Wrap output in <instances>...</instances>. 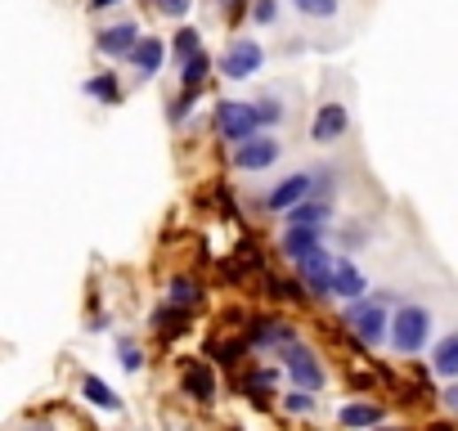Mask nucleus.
<instances>
[{
	"instance_id": "obj_1",
	"label": "nucleus",
	"mask_w": 458,
	"mask_h": 431,
	"mask_svg": "<svg viewBox=\"0 0 458 431\" xmlns=\"http://www.w3.org/2000/svg\"><path fill=\"white\" fill-rule=\"evenodd\" d=\"M386 341L396 346L400 355H418L427 341H431V310L427 306H400L391 315V328H386Z\"/></svg>"
},
{
	"instance_id": "obj_2",
	"label": "nucleus",
	"mask_w": 458,
	"mask_h": 431,
	"mask_svg": "<svg viewBox=\"0 0 458 431\" xmlns=\"http://www.w3.org/2000/svg\"><path fill=\"white\" fill-rule=\"evenodd\" d=\"M342 324H346L364 346H382V341H386V328H391V315H386V306H382V302L360 297V302H351V306H346Z\"/></svg>"
},
{
	"instance_id": "obj_3",
	"label": "nucleus",
	"mask_w": 458,
	"mask_h": 431,
	"mask_svg": "<svg viewBox=\"0 0 458 431\" xmlns=\"http://www.w3.org/2000/svg\"><path fill=\"white\" fill-rule=\"evenodd\" d=\"M260 63H266V50H260L252 36L229 41V45H225V54H221V72H225L229 82H247L252 72H260Z\"/></svg>"
},
{
	"instance_id": "obj_4",
	"label": "nucleus",
	"mask_w": 458,
	"mask_h": 431,
	"mask_svg": "<svg viewBox=\"0 0 458 431\" xmlns=\"http://www.w3.org/2000/svg\"><path fill=\"white\" fill-rule=\"evenodd\" d=\"M279 355H283V369H288V378H292L301 391H319V387H323V364L314 359V350H310V346H301V341H288Z\"/></svg>"
},
{
	"instance_id": "obj_5",
	"label": "nucleus",
	"mask_w": 458,
	"mask_h": 431,
	"mask_svg": "<svg viewBox=\"0 0 458 431\" xmlns=\"http://www.w3.org/2000/svg\"><path fill=\"white\" fill-rule=\"evenodd\" d=\"M216 130H221L229 144H243V139H252L260 126H256V113H252V104L225 99V104H216Z\"/></svg>"
},
{
	"instance_id": "obj_6",
	"label": "nucleus",
	"mask_w": 458,
	"mask_h": 431,
	"mask_svg": "<svg viewBox=\"0 0 458 431\" xmlns=\"http://www.w3.org/2000/svg\"><path fill=\"white\" fill-rule=\"evenodd\" d=\"M234 162H238V171H266V167H275L279 162V139L275 135L243 139L238 149H234Z\"/></svg>"
},
{
	"instance_id": "obj_7",
	"label": "nucleus",
	"mask_w": 458,
	"mask_h": 431,
	"mask_svg": "<svg viewBox=\"0 0 458 431\" xmlns=\"http://www.w3.org/2000/svg\"><path fill=\"white\" fill-rule=\"evenodd\" d=\"M333 261H338V256H333L329 247H314L306 261H297V270H301V283L310 287L314 297H329V293H333Z\"/></svg>"
},
{
	"instance_id": "obj_8",
	"label": "nucleus",
	"mask_w": 458,
	"mask_h": 431,
	"mask_svg": "<svg viewBox=\"0 0 458 431\" xmlns=\"http://www.w3.org/2000/svg\"><path fill=\"white\" fill-rule=\"evenodd\" d=\"M346 126H351V117H346L342 104H323V108L314 113V121H310V139H314V144H333V139L346 135Z\"/></svg>"
},
{
	"instance_id": "obj_9",
	"label": "nucleus",
	"mask_w": 458,
	"mask_h": 431,
	"mask_svg": "<svg viewBox=\"0 0 458 431\" xmlns=\"http://www.w3.org/2000/svg\"><path fill=\"white\" fill-rule=\"evenodd\" d=\"M99 54H108V59H130V50L140 45V27L136 23H113V27H104L99 32Z\"/></svg>"
},
{
	"instance_id": "obj_10",
	"label": "nucleus",
	"mask_w": 458,
	"mask_h": 431,
	"mask_svg": "<svg viewBox=\"0 0 458 431\" xmlns=\"http://www.w3.org/2000/svg\"><path fill=\"white\" fill-rule=\"evenodd\" d=\"M333 293L346 297V302H360V297L369 293V278H364V270H360L355 261H346V256L333 261Z\"/></svg>"
},
{
	"instance_id": "obj_11",
	"label": "nucleus",
	"mask_w": 458,
	"mask_h": 431,
	"mask_svg": "<svg viewBox=\"0 0 458 431\" xmlns=\"http://www.w3.org/2000/svg\"><path fill=\"white\" fill-rule=\"evenodd\" d=\"M314 189V176H306V171H297V176H288V180H279L275 189H270V211H288V207H297V202H306V193Z\"/></svg>"
},
{
	"instance_id": "obj_12",
	"label": "nucleus",
	"mask_w": 458,
	"mask_h": 431,
	"mask_svg": "<svg viewBox=\"0 0 458 431\" xmlns=\"http://www.w3.org/2000/svg\"><path fill=\"white\" fill-rule=\"evenodd\" d=\"M314 247H323V230H314V225H288V234H283V256L288 261H306Z\"/></svg>"
},
{
	"instance_id": "obj_13",
	"label": "nucleus",
	"mask_w": 458,
	"mask_h": 431,
	"mask_svg": "<svg viewBox=\"0 0 458 431\" xmlns=\"http://www.w3.org/2000/svg\"><path fill=\"white\" fill-rule=\"evenodd\" d=\"M247 341L252 346H288V341H297V328L292 324H279V319H256V328L247 333Z\"/></svg>"
},
{
	"instance_id": "obj_14",
	"label": "nucleus",
	"mask_w": 458,
	"mask_h": 431,
	"mask_svg": "<svg viewBox=\"0 0 458 431\" xmlns=\"http://www.w3.org/2000/svg\"><path fill=\"white\" fill-rule=\"evenodd\" d=\"M162 54H167V45L158 36H140V45L130 50V63L140 67V77H158V72H162Z\"/></svg>"
},
{
	"instance_id": "obj_15",
	"label": "nucleus",
	"mask_w": 458,
	"mask_h": 431,
	"mask_svg": "<svg viewBox=\"0 0 458 431\" xmlns=\"http://www.w3.org/2000/svg\"><path fill=\"white\" fill-rule=\"evenodd\" d=\"M329 216H333V207L323 202V198H306V202L288 207V225H314V230H323V225H329Z\"/></svg>"
},
{
	"instance_id": "obj_16",
	"label": "nucleus",
	"mask_w": 458,
	"mask_h": 431,
	"mask_svg": "<svg viewBox=\"0 0 458 431\" xmlns=\"http://www.w3.org/2000/svg\"><path fill=\"white\" fill-rule=\"evenodd\" d=\"M431 369H436L440 378L458 382V333H449L445 341H436V350H431Z\"/></svg>"
},
{
	"instance_id": "obj_17",
	"label": "nucleus",
	"mask_w": 458,
	"mask_h": 431,
	"mask_svg": "<svg viewBox=\"0 0 458 431\" xmlns=\"http://www.w3.org/2000/svg\"><path fill=\"white\" fill-rule=\"evenodd\" d=\"M82 396H86V400H90L95 409H108V413H121V396H117V391H113V387H108L104 378H95V373H90V378L82 382Z\"/></svg>"
},
{
	"instance_id": "obj_18",
	"label": "nucleus",
	"mask_w": 458,
	"mask_h": 431,
	"mask_svg": "<svg viewBox=\"0 0 458 431\" xmlns=\"http://www.w3.org/2000/svg\"><path fill=\"white\" fill-rule=\"evenodd\" d=\"M180 382H184V391H189L193 400H216V378L207 373V364H189Z\"/></svg>"
},
{
	"instance_id": "obj_19",
	"label": "nucleus",
	"mask_w": 458,
	"mask_h": 431,
	"mask_svg": "<svg viewBox=\"0 0 458 431\" xmlns=\"http://www.w3.org/2000/svg\"><path fill=\"white\" fill-rule=\"evenodd\" d=\"M207 72H212V59L198 50V54H189V59L180 63V82H184L189 90H198V86L207 82Z\"/></svg>"
},
{
	"instance_id": "obj_20",
	"label": "nucleus",
	"mask_w": 458,
	"mask_h": 431,
	"mask_svg": "<svg viewBox=\"0 0 458 431\" xmlns=\"http://www.w3.org/2000/svg\"><path fill=\"white\" fill-rule=\"evenodd\" d=\"M338 418H342V427L360 431V427H377V422H382V409H377V404H346Z\"/></svg>"
},
{
	"instance_id": "obj_21",
	"label": "nucleus",
	"mask_w": 458,
	"mask_h": 431,
	"mask_svg": "<svg viewBox=\"0 0 458 431\" xmlns=\"http://www.w3.org/2000/svg\"><path fill=\"white\" fill-rule=\"evenodd\" d=\"M86 95L99 99V104H117V99H121V86H117L113 72H104V77H90V82H86Z\"/></svg>"
},
{
	"instance_id": "obj_22",
	"label": "nucleus",
	"mask_w": 458,
	"mask_h": 431,
	"mask_svg": "<svg viewBox=\"0 0 458 431\" xmlns=\"http://www.w3.org/2000/svg\"><path fill=\"white\" fill-rule=\"evenodd\" d=\"M171 306L175 310L198 306V283H193V278H171Z\"/></svg>"
},
{
	"instance_id": "obj_23",
	"label": "nucleus",
	"mask_w": 458,
	"mask_h": 431,
	"mask_svg": "<svg viewBox=\"0 0 458 431\" xmlns=\"http://www.w3.org/2000/svg\"><path fill=\"white\" fill-rule=\"evenodd\" d=\"M292 5L310 19H338V0H292Z\"/></svg>"
},
{
	"instance_id": "obj_24",
	"label": "nucleus",
	"mask_w": 458,
	"mask_h": 431,
	"mask_svg": "<svg viewBox=\"0 0 458 431\" xmlns=\"http://www.w3.org/2000/svg\"><path fill=\"white\" fill-rule=\"evenodd\" d=\"M171 50H175V59H180V63H184L189 54H198V50H203V45H198V32H193V27H180Z\"/></svg>"
},
{
	"instance_id": "obj_25",
	"label": "nucleus",
	"mask_w": 458,
	"mask_h": 431,
	"mask_svg": "<svg viewBox=\"0 0 458 431\" xmlns=\"http://www.w3.org/2000/svg\"><path fill=\"white\" fill-rule=\"evenodd\" d=\"M117 350H121V369H126V373H140V364H144L140 346L130 341V337H121V346H117Z\"/></svg>"
},
{
	"instance_id": "obj_26",
	"label": "nucleus",
	"mask_w": 458,
	"mask_h": 431,
	"mask_svg": "<svg viewBox=\"0 0 458 431\" xmlns=\"http://www.w3.org/2000/svg\"><path fill=\"white\" fill-rule=\"evenodd\" d=\"M252 113H256V126H275V121L283 117L279 99H260V104H252Z\"/></svg>"
},
{
	"instance_id": "obj_27",
	"label": "nucleus",
	"mask_w": 458,
	"mask_h": 431,
	"mask_svg": "<svg viewBox=\"0 0 458 431\" xmlns=\"http://www.w3.org/2000/svg\"><path fill=\"white\" fill-rule=\"evenodd\" d=\"M252 19H256L260 27L275 23V19H279V0H256V5H252Z\"/></svg>"
},
{
	"instance_id": "obj_28",
	"label": "nucleus",
	"mask_w": 458,
	"mask_h": 431,
	"mask_svg": "<svg viewBox=\"0 0 458 431\" xmlns=\"http://www.w3.org/2000/svg\"><path fill=\"white\" fill-rule=\"evenodd\" d=\"M283 400H288V409H292V413H310V409H314V400H310V391H301V387H297V391H288Z\"/></svg>"
},
{
	"instance_id": "obj_29",
	"label": "nucleus",
	"mask_w": 458,
	"mask_h": 431,
	"mask_svg": "<svg viewBox=\"0 0 458 431\" xmlns=\"http://www.w3.org/2000/svg\"><path fill=\"white\" fill-rule=\"evenodd\" d=\"M189 5H193V0H158V10H162L167 19H180V14H184Z\"/></svg>"
},
{
	"instance_id": "obj_30",
	"label": "nucleus",
	"mask_w": 458,
	"mask_h": 431,
	"mask_svg": "<svg viewBox=\"0 0 458 431\" xmlns=\"http://www.w3.org/2000/svg\"><path fill=\"white\" fill-rule=\"evenodd\" d=\"M275 297H301V283H283V278H275Z\"/></svg>"
},
{
	"instance_id": "obj_31",
	"label": "nucleus",
	"mask_w": 458,
	"mask_h": 431,
	"mask_svg": "<svg viewBox=\"0 0 458 431\" xmlns=\"http://www.w3.org/2000/svg\"><path fill=\"white\" fill-rule=\"evenodd\" d=\"M445 404H449V409H454V413H458V382H454V387H449V391H445Z\"/></svg>"
},
{
	"instance_id": "obj_32",
	"label": "nucleus",
	"mask_w": 458,
	"mask_h": 431,
	"mask_svg": "<svg viewBox=\"0 0 458 431\" xmlns=\"http://www.w3.org/2000/svg\"><path fill=\"white\" fill-rule=\"evenodd\" d=\"M113 5H121V0H90V10H113Z\"/></svg>"
},
{
	"instance_id": "obj_33",
	"label": "nucleus",
	"mask_w": 458,
	"mask_h": 431,
	"mask_svg": "<svg viewBox=\"0 0 458 431\" xmlns=\"http://www.w3.org/2000/svg\"><path fill=\"white\" fill-rule=\"evenodd\" d=\"M377 431H400V427H382V422H377Z\"/></svg>"
}]
</instances>
